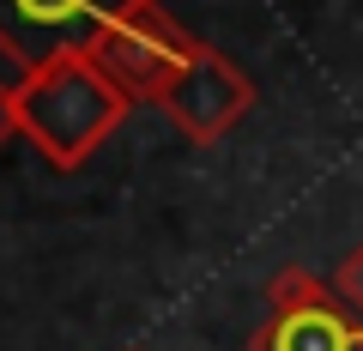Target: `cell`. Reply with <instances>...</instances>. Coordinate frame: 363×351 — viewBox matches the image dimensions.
I'll list each match as a JSON object with an SVG mask.
<instances>
[{
	"label": "cell",
	"mask_w": 363,
	"mask_h": 351,
	"mask_svg": "<svg viewBox=\"0 0 363 351\" xmlns=\"http://www.w3.org/2000/svg\"><path fill=\"white\" fill-rule=\"evenodd\" d=\"M133 97L121 91L85 49L37 67L18 79V109H25V140L55 169H79L109 133L121 128Z\"/></svg>",
	"instance_id": "6da1fadb"
},
{
	"label": "cell",
	"mask_w": 363,
	"mask_h": 351,
	"mask_svg": "<svg viewBox=\"0 0 363 351\" xmlns=\"http://www.w3.org/2000/svg\"><path fill=\"white\" fill-rule=\"evenodd\" d=\"M194 49H200V43L188 37V30H182L157 0H145V6H133L121 25H109L85 55L116 79L133 104H140V97L164 104V91L176 85V73L188 67V55H194Z\"/></svg>",
	"instance_id": "7a4b0ae2"
},
{
	"label": "cell",
	"mask_w": 363,
	"mask_h": 351,
	"mask_svg": "<svg viewBox=\"0 0 363 351\" xmlns=\"http://www.w3.org/2000/svg\"><path fill=\"white\" fill-rule=\"evenodd\" d=\"M248 97H255L248 79L236 73L218 49H194L188 67L176 73V85L164 91V109H169V121H176L188 140H218V133H230L236 121H242Z\"/></svg>",
	"instance_id": "277c9868"
},
{
	"label": "cell",
	"mask_w": 363,
	"mask_h": 351,
	"mask_svg": "<svg viewBox=\"0 0 363 351\" xmlns=\"http://www.w3.org/2000/svg\"><path fill=\"white\" fill-rule=\"evenodd\" d=\"M255 351H363V327H351L321 297L303 309H279V321L255 339Z\"/></svg>",
	"instance_id": "5b68a950"
},
{
	"label": "cell",
	"mask_w": 363,
	"mask_h": 351,
	"mask_svg": "<svg viewBox=\"0 0 363 351\" xmlns=\"http://www.w3.org/2000/svg\"><path fill=\"white\" fill-rule=\"evenodd\" d=\"M339 291H345V297H351V303L363 309V248H357V255L345 260V273H339Z\"/></svg>",
	"instance_id": "52a82bcc"
},
{
	"label": "cell",
	"mask_w": 363,
	"mask_h": 351,
	"mask_svg": "<svg viewBox=\"0 0 363 351\" xmlns=\"http://www.w3.org/2000/svg\"><path fill=\"white\" fill-rule=\"evenodd\" d=\"M145 6V0H0V49L18 61V73L79 55L109 25Z\"/></svg>",
	"instance_id": "3957f363"
},
{
	"label": "cell",
	"mask_w": 363,
	"mask_h": 351,
	"mask_svg": "<svg viewBox=\"0 0 363 351\" xmlns=\"http://www.w3.org/2000/svg\"><path fill=\"white\" fill-rule=\"evenodd\" d=\"M25 133V109H18V85H0V145Z\"/></svg>",
	"instance_id": "8992f818"
}]
</instances>
